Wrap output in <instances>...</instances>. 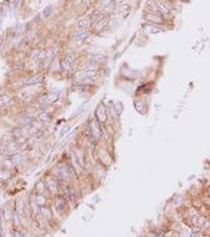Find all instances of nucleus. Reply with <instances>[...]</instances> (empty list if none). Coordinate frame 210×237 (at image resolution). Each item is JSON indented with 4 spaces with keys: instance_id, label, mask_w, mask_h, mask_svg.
<instances>
[{
    "instance_id": "obj_1",
    "label": "nucleus",
    "mask_w": 210,
    "mask_h": 237,
    "mask_svg": "<svg viewBox=\"0 0 210 237\" xmlns=\"http://www.w3.org/2000/svg\"><path fill=\"white\" fill-rule=\"evenodd\" d=\"M145 19L148 20L149 23L155 24V25H160L164 23V16L161 14H155V13H146Z\"/></svg>"
},
{
    "instance_id": "obj_2",
    "label": "nucleus",
    "mask_w": 210,
    "mask_h": 237,
    "mask_svg": "<svg viewBox=\"0 0 210 237\" xmlns=\"http://www.w3.org/2000/svg\"><path fill=\"white\" fill-rule=\"evenodd\" d=\"M20 146H22V144L18 142V141L10 142V144H8V146L4 149V154H6V155H15V154H18L19 150H20Z\"/></svg>"
},
{
    "instance_id": "obj_3",
    "label": "nucleus",
    "mask_w": 210,
    "mask_h": 237,
    "mask_svg": "<svg viewBox=\"0 0 210 237\" xmlns=\"http://www.w3.org/2000/svg\"><path fill=\"white\" fill-rule=\"evenodd\" d=\"M99 121L95 119V120H93L91 121V124H90V132H91V135H93V137L95 139V141H98L99 139H100V136H101V130H100V126H99Z\"/></svg>"
},
{
    "instance_id": "obj_4",
    "label": "nucleus",
    "mask_w": 210,
    "mask_h": 237,
    "mask_svg": "<svg viewBox=\"0 0 210 237\" xmlns=\"http://www.w3.org/2000/svg\"><path fill=\"white\" fill-rule=\"evenodd\" d=\"M95 117L99 122H105L106 121V110H105L104 104H99L95 111Z\"/></svg>"
},
{
    "instance_id": "obj_5",
    "label": "nucleus",
    "mask_w": 210,
    "mask_h": 237,
    "mask_svg": "<svg viewBox=\"0 0 210 237\" xmlns=\"http://www.w3.org/2000/svg\"><path fill=\"white\" fill-rule=\"evenodd\" d=\"M43 81V75H40V74H38V75H34L31 76L29 79H26V80L23 81V85L24 86H29V85H35V84H39Z\"/></svg>"
},
{
    "instance_id": "obj_6",
    "label": "nucleus",
    "mask_w": 210,
    "mask_h": 237,
    "mask_svg": "<svg viewBox=\"0 0 210 237\" xmlns=\"http://www.w3.org/2000/svg\"><path fill=\"white\" fill-rule=\"evenodd\" d=\"M104 19H106V14H105L104 11H100V10H96V11L91 15L90 21H91V24H95V23L101 21V20H104Z\"/></svg>"
},
{
    "instance_id": "obj_7",
    "label": "nucleus",
    "mask_w": 210,
    "mask_h": 237,
    "mask_svg": "<svg viewBox=\"0 0 210 237\" xmlns=\"http://www.w3.org/2000/svg\"><path fill=\"white\" fill-rule=\"evenodd\" d=\"M58 176H59L61 180H68V177H69V170H68V167L65 164H61L58 168Z\"/></svg>"
},
{
    "instance_id": "obj_8",
    "label": "nucleus",
    "mask_w": 210,
    "mask_h": 237,
    "mask_svg": "<svg viewBox=\"0 0 210 237\" xmlns=\"http://www.w3.org/2000/svg\"><path fill=\"white\" fill-rule=\"evenodd\" d=\"M90 34H91V31L89 30V29L80 30V31H79V33L75 35V40H78V41H83V40L88 39L89 36H90Z\"/></svg>"
},
{
    "instance_id": "obj_9",
    "label": "nucleus",
    "mask_w": 210,
    "mask_h": 237,
    "mask_svg": "<svg viewBox=\"0 0 210 237\" xmlns=\"http://www.w3.org/2000/svg\"><path fill=\"white\" fill-rule=\"evenodd\" d=\"M90 24H91L90 19H88V18H81V19H79V21H78V28H79V29H81V30H84V29H89Z\"/></svg>"
},
{
    "instance_id": "obj_10",
    "label": "nucleus",
    "mask_w": 210,
    "mask_h": 237,
    "mask_svg": "<svg viewBox=\"0 0 210 237\" xmlns=\"http://www.w3.org/2000/svg\"><path fill=\"white\" fill-rule=\"evenodd\" d=\"M58 99H59V92H55V91L50 92L48 96H46V105H49V104H51V102L56 101Z\"/></svg>"
},
{
    "instance_id": "obj_11",
    "label": "nucleus",
    "mask_w": 210,
    "mask_h": 237,
    "mask_svg": "<svg viewBox=\"0 0 210 237\" xmlns=\"http://www.w3.org/2000/svg\"><path fill=\"white\" fill-rule=\"evenodd\" d=\"M46 183H48V188L50 190V192L54 195L56 192V182H55V180H52V178H48Z\"/></svg>"
},
{
    "instance_id": "obj_12",
    "label": "nucleus",
    "mask_w": 210,
    "mask_h": 237,
    "mask_svg": "<svg viewBox=\"0 0 210 237\" xmlns=\"http://www.w3.org/2000/svg\"><path fill=\"white\" fill-rule=\"evenodd\" d=\"M91 60L94 62H105L106 61V56L103 55V54H95V55H93Z\"/></svg>"
},
{
    "instance_id": "obj_13",
    "label": "nucleus",
    "mask_w": 210,
    "mask_h": 237,
    "mask_svg": "<svg viewBox=\"0 0 210 237\" xmlns=\"http://www.w3.org/2000/svg\"><path fill=\"white\" fill-rule=\"evenodd\" d=\"M55 207H56V210L59 212H61V211H64L65 210V201L63 198H59L56 201V203H55Z\"/></svg>"
},
{
    "instance_id": "obj_14",
    "label": "nucleus",
    "mask_w": 210,
    "mask_h": 237,
    "mask_svg": "<svg viewBox=\"0 0 210 237\" xmlns=\"http://www.w3.org/2000/svg\"><path fill=\"white\" fill-rule=\"evenodd\" d=\"M35 188H36V191H38V193H43L45 191V182L44 181H39L35 185Z\"/></svg>"
},
{
    "instance_id": "obj_15",
    "label": "nucleus",
    "mask_w": 210,
    "mask_h": 237,
    "mask_svg": "<svg viewBox=\"0 0 210 237\" xmlns=\"http://www.w3.org/2000/svg\"><path fill=\"white\" fill-rule=\"evenodd\" d=\"M23 159H24V156H23L22 154H15V155H13V162H14V164H20V162L23 161Z\"/></svg>"
},
{
    "instance_id": "obj_16",
    "label": "nucleus",
    "mask_w": 210,
    "mask_h": 237,
    "mask_svg": "<svg viewBox=\"0 0 210 237\" xmlns=\"http://www.w3.org/2000/svg\"><path fill=\"white\" fill-rule=\"evenodd\" d=\"M74 60H75L74 55H66V56H65V59H64V62H65V64H68L69 66H71V65H73V62H74Z\"/></svg>"
},
{
    "instance_id": "obj_17",
    "label": "nucleus",
    "mask_w": 210,
    "mask_h": 237,
    "mask_svg": "<svg viewBox=\"0 0 210 237\" xmlns=\"http://www.w3.org/2000/svg\"><path fill=\"white\" fill-rule=\"evenodd\" d=\"M9 101H10V97L8 96V95H3V96H0V105H1V106L9 104Z\"/></svg>"
},
{
    "instance_id": "obj_18",
    "label": "nucleus",
    "mask_w": 210,
    "mask_h": 237,
    "mask_svg": "<svg viewBox=\"0 0 210 237\" xmlns=\"http://www.w3.org/2000/svg\"><path fill=\"white\" fill-rule=\"evenodd\" d=\"M45 203V198L41 196V193H39V196L36 197V205H39V206H43Z\"/></svg>"
},
{
    "instance_id": "obj_19",
    "label": "nucleus",
    "mask_w": 210,
    "mask_h": 237,
    "mask_svg": "<svg viewBox=\"0 0 210 237\" xmlns=\"http://www.w3.org/2000/svg\"><path fill=\"white\" fill-rule=\"evenodd\" d=\"M51 13H52V6H51V5H49V6H46V8H45V10H44L43 15H44L45 18H48Z\"/></svg>"
},
{
    "instance_id": "obj_20",
    "label": "nucleus",
    "mask_w": 210,
    "mask_h": 237,
    "mask_svg": "<svg viewBox=\"0 0 210 237\" xmlns=\"http://www.w3.org/2000/svg\"><path fill=\"white\" fill-rule=\"evenodd\" d=\"M69 197H70V201L73 203H75L76 197H75V193H74V190H73V188H69Z\"/></svg>"
},
{
    "instance_id": "obj_21",
    "label": "nucleus",
    "mask_w": 210,
    "mask_h": 237,
    "mask_svg": "<svg viewBox=\"0 0 210 237\" xmlns=\"http://www.w3.org/2000/svg\"><path fill=\"white\" fill-rule=\"evenodd\" d=\"M41 213H43L44 216H46L48 218H50L51 217V213H50V211L48 208H45V207H41Z\"/></svg>"
},
{
    "instance_id": "obj_22",
    "label": "nucleus",
    "mask_w": 210,
    "mask_h": 237,
    "mask_svg": "<svg viewBox=\"0 0 210 237\" xmlns=\"http://www.w3.org/2000/svg\"><path fill=\"white\" fill-rule=\"evenodd\" d=\"M49 119H50V115L49 114H41L40 116H39L40 121H49Z\"/></svg>"
},
{
    "instance_id": "obj_23",
    "label": "nucleus",
    "mask_w": 210,
    "mask_h": 237,
    "mask_svg": "<svg viewBox=\"0 0 210 237\" xmlns=\"http://www.w3.org/2000/svg\"><path fill=\"white\" fill-rule=\"evenodd\" d=\"M150 33H160V31H163V29L161 28H158V26H150Z\"/></svg>"
},
{
    "instance_id": "obj_24",
    "label": "nucleus",
    "mask_w": 210,
    "mask_h": 237,
    "mask_svg": "<svg viewBox=\"0 0 210 237\" xmlns=\"http://www.w3.org/2000/svg\"><path fill=\"white\" fill-rule=\"evenodd\" d=\"M9 178V173L5 171H0V180H6Z\"/></svg>"
},
{
    "instance_id": "obj_25",
    "label": "nucleus",
    "mask_w": 210,
    "mask_h": 237,
    "mask_svg": "<svg viewBox=\"0 0 210 237\" xmlns=\"http://www.w3.org/2000/svg\"><path fill=\"white\" fill-rule=\"evenodd\" d=\"M45 56H46V51H45V50H40V52H39V56H38V59H39V60H43Z\"/></svg>"
},
{
    "instance_id": "obj_26",
    "label": "nucleus",
    "mask_w": 210,
    "mask_h": 237,
    "mask_svg": "<svg viewBox=\"0 0 210 237\" xmlns=\"http://www.w3.org/2000/svg\"><path fill=\"white\" fill-rule=\"evenodd\" d=\"M3 230H4V227H3V220H1V217H0V236L4 235L3 233Z\"/></svg>"
},
{
    "instance_id": "obj_27",
    "label": "nucleus",
    "mask_w": 210,
    "mask_h": 237,
    "mask_svg": "<svg viewBox=\"0 0 210 237\" xmlns=\"http://www.w3.org/2000/svg\"><path fill=\"white\" fill-rule=\"evenodd\" d=\"M14 236H23V233H20V232H14Z\"/></svg>"
},
{
    "instance_id": "obj_28",
    "label": "nucleus",
    "mask_w": 210,
    "mask_h": 237,
    "mask_svg": "<svg viewBox=\"0 0 210 237\" xmlns=\"http://www.w3.org/2000/svg\"><path fill=\"white\" fill-rule=\"evenodd\" d=\"M89 1H90V0H84V3H86V4H88Z\"/></svg>"
},
{
    "instance_id": "obj_29",
    "label": "nucleus",
    "mask_w": 210,
    "mask_h": 237,
    "mask_svg": "<svg viewBox=\"0 0 210 237\" xmlns=\"http://www.w3.org/2000/svg\"><path fill=\"white\" fill-rule=\"evenodd\" d=\"M209 193H210V188H209Z\"/></svg>"
}]
</instances>
